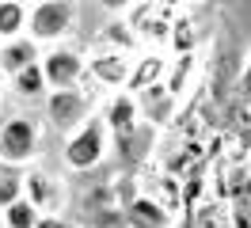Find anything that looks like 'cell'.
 <instances>
[{
	"instance_id": "cell-6",
	"label": "cell",
	"mask_w": 251,
	"mask_h": 228,
	"mask_svg": "<svg viewBox=\"0 0 251 228\" xmlns=\"http://www.w3.org/2000/svg\"><path fill=\"white\" fill-rule=\"evenodd\" d=\"M46 122L57 129V133H73L80 122L88 118V95H84V84L73 91H46Z\"/></svg>"
},
{
	"instance_id": "cell-12",
	"label": "cell",
	"mask_w": 251,
	"mask_h": 228,
	"mask_svg": "<svg viewBox=\"0 0 251 228\" xmlns=\"http://www.w3.org/2000/svg\"><path fill=\"white\" fill-rule=\"evenodd\" d=\"M38 217H42V213L34 209L27 198H19V202H12V205H4V228H34V225H38Z\"/></svg>"
},
{
	"instance_id": "cell-10",
	"label": "cell",
	"mask_w": 251,
	"mask_h": 228,
	"mask_svg": "<svg viewBox=\"0 0 251 228\" xmlns=\"http://www.w3.org/2000/svg\"><path fill=\"white\" fill-rule=\"evenodd\" d=\"M12 95H16L19 103H42V99H46V80H42L38 61H34V65H27L23 73L12 76Z\"/></svg>"
},
{
	"instance_id": "cell-1",
	"label": "cell",
	"mask_w": 251,
	"mask_h": 228,
	"mask_svg": "<svg viewBox=\"0 0 251 228\" xmlns=\"http://www.w3.org/2000/svg\"><path fill=\"white\" fill-rule=\"evenodd\" d=\"M76 0H38L27 8V38L34 46H61L76 30Z\"/></svg>"
},
{
	"instance_id": "cell-16",
	"label": "cell",
	"mask_w": 251,
	"mask_h": 228,
	"mask_svg": "<svg viewBox=\"0 0 251 228\" xmlns=\"http://www.w3.org/2000/svg\"><path fill=\"white\" fill-rule=\"evenodd\" d=\"M0 84H4V76H0Z\"/></svg>"
},
{
	"instance_id": "cell-9",
	"label": "cell",
	"mask_w": 251,
	"mask_h": 228,
	"mask_svg": "<svg viewBox=\"0 0 251 228\" xmlns=\"http://www.w3.org/2000/svg\"><path fill=\"white\" fill-rule=\"evenodd\" d=\"M103 122H107L110 137H126L133 126H137V103H133V95H129V91H118V95L110 99Z\"/></svg>"
},
{
	"instance_id": "cell-8",
	"label": "cell",
	"mask_w": 251,
	"mask_h": 228,
	"mask_svg": "<svg viewBox=\"0 0 251 228\" xmlns=\"http://www.w3.org/2000/svg\"><path fill=\"white\" fill-rule=\"evenodd\" d=\"M156 84H164V57H160V53H141V57H133L126 91H129V95H141L145 88H156Z\"/></svg>"
},
{
	"instance_id": "cell-7",
	"label": "cell",
	"mask_w": 251,
	"mask_h": 228,
	"mask_svg": "<svg viewBox=\"0 0 251 228\" xmlns=\"http://www.w3.org/2000/svg\"><path fill=\"white\" fill-rule=\"evenodd\" d=\"M42 57V46H34L27 34H19V38H8V42H0V76L4 80H12L16 73H23L27 65Z\"/></svg>"
},
{
	"instance_id": "cell-3",
	"label": "cell",
	"mask_w": 251,
	"mask_h": 228,
	"mask_svg": "<svg viewBox=\"0 0 251 228\" xmlns=\"http://www.w3.org/2000/svg\"><path fill=\"white\" fill-rule=\"evenodd\" d=\"M42 152V126L34 114H8L0 122V164L23 167Z\"/></svg>"
},
{
	"instance_id": "cell-13",
	"label": "cell",
	"mask_w": 251,
	"mask_h": 228,
	"mask_svg": "<svg viewBox=\"0 0 251 228\" xmlns=\"http://www.w3.org/2000/svg\"><path fill=\"white\" fill-rule=\"evenodd\" d=\"M23 198V175L16 167H0V209Z\"/></svg>"
},
{
	"instance_id": "cell-15",
	"label": "cell",
	"mask_w": 251,
	"mask_h": 228,
	"mask_svg": "<svg viewBox=\"0 0 251 228\" xmlns=\"http://www.w3.org/2000/svg\"><path fill=\"white\" fill-rule=\"evenodd\" d=\"M19 8H34V4H38V0H16Z\"/></svg>"
},
{
	"instance_id": "cell-14",
	"label": "cell",
	"mask_w": 251,
	"mask_h": 228,
	"mask_svg": "<svg viewBox=\"0 0 251 228\" xmlns=\"http://www.w3.org/2000/svg\"><path fill=\"white\" fill-rule=\"evenodd\" d=\"M99 4H103L107 12H129V8H133V0H99Z\"/></svg>"
},
{
	"instance_id": "cell-4",
	"label": "cell",
	"mask_w": 251,
	"mask_h": 228,
	"mask_svg": "<svg viewBox=\"0 0 251 228\" xmlns=\"http://www.w3.org/2000/svg\"><path fill=\"white\" fill-rule=\"evenodd\" d=\"M38 69H42V80H46V91H73L84 84V76H88V61L80 50L73 46H50L42 50V57H38Z\"/></svg>"
},
{
	"instance_id": "cell-11",
	"label": "cell",
	"mask_w": 251,
	"mask_h": 228,
	"mask_svg": "<svg viewBox=\"0 0 251 228\" xmlns=\"http://www.w3.org/2000/svg\"><path fill=\"white\" fill-rule=\"evenodd\" d=\"M27 34V8H19L16 0H0V42Z\"/></svg>"
},
{
	"instance_id": "cell-5",
	"label": "cell",
	"mask_w": 251,
	"mask_h": 228,
	"mask_svg": "<svg viewBox=\"0 0 251 228\" xmlns=\"http://www.w3.org/2000/svg\"><path fill=\"white\" fill-rule=\"evenodd\" d=\"M88 61V80L99 84V88L110 91H126V80H129V69H133V53L129 50H118V46H103L99 53H92Z\"/></svg>"
},
{
	"instance_id": "cell-2",
	"label": "cell",
	"mask_w": 251,
	"mask_h": 228,
	"mask_svg": "<svg viewBox=\"0 0 251 228\" xmlns=\"http://www.w3.org/2000/svg\"><path fill=\"white\" fill-rule=\"evenodd\" d=\"M107 149H110V129H107V122H103V114H88L73 133L65 137L61 156L73 171H92L95 164H103Z\"/></svg>"
}]
</instances>
